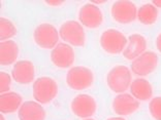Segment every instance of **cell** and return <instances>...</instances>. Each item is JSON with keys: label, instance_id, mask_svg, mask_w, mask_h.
Instances as JSON below:
<instances>
[{"label": "cell", "instance_id": "obj_1", "mask_svg": "<svg viewBox=\"0 0 161 120\" xmlns=\"http://www.w3.org/2000/svg\"><path fill=\"white\" fill-rule=\"evenodd\" d=\"M131 80V70L124 65L115 66L107 75L108 86L116 93H124L128 88H130L132 82Z\"/></svg>", "mask_w": 161, "mask_h": 120}, {"label": "cell", "instance_id": "obj_2", "mask_svg": "<svg viewBox=\"0 0 161 120\" xmlns=\"http://www.w3.org/2000/svg\"><path fill=\"white\" fill-rule=\"evenodd\" d=\"M34 100L39 104L51 103L58 93V84L51 77H39L32 86Z\"/></svg>", "mask_w": 161, "mask_h": 120}, {"label": "cell", "instance_id": "obj_3", "mask_svg": "<svg viewBox=\"0 0 161 120\" xmlns=\"http://www.w3.org/2000/svg\"><path fill=\"white\" fill-rule=\"evenodd\" d=\"M94 74L91 69L85 66L70 68L66 74V83L71 89L83 90L93 84Z\"/></svg>", "mask_w": 161, "mask_h": 120}, {"label": "cell", "instance_id": "obj_4", "mask_svg": "<svg viewBox=\"0 0 161 120\" xmlns=\"http://www.w3.org/2000/svg\"><path fill=\"white\" fill-rule=\"evenodd\" d=\"M59 35L67 42L69 45H74L78 47H82L86 43V34L85 30L76 21H66L61 25L59 29Z\"/></svg>", "mask_w": 161, "mask_h": 120}, {"label": "cell", "instance_id": "obj_5", "mask_svg": "<svg viewBox=\"0 0 161 120\" xmlns=\"http://www.w3.org/2000/svg\"><path fill=\"white\" fill-rule=\"evenodd\" d=\"M100 45L105 52L118 54L124 52L127 46V38L122 32L116 29H108L100 36Z\"/></svg>", "mask_w": 161, "mask_h": 120}, {"label": "cell", "instance_id": "obj_6", "mask_svg": "<svg viewBox=\"0 0 161 120\" xmlns=\"http://www.w3.org/2000/svg\"><path fill=\"white\" fill-rule=\"evenodd\" d=\"M59 31L52 24L43 23L35 28L33 33L34 42L42 48L53 49L59 41Z\"/></svg>", "mask_w": 161, "mask_h": 120}, {"label": "cell", "instance_id": "obj_7", "mask_svg": "<svg viewBox=\"0 0 161 120\" xmlns=\"http://www.w3.org/2000/svg\"><path fill=\"white\" fill-rule=\"evenodd\" d=\"M112 17L120 24H130L137 18V9L134 3L127 0L116 1L111 8Z\"/></svg>", "mask_w": 161, "mask_h": 120}, {"label": "cell", "instance_id": "obj_8", "mask_svg": "<svg viewBox=\"0 0 161 120\" xmlns=\"http://www.w3.org/2000/svg\"><path fill=\"white\" fill-rule=\"evenodd\" d=\"M71 111L80 118H89L96 112L97 104L93 97L82 93L76 96L70 104Z\"/></svg>", "mask_w": 161, "mask_h": 120}, {"label": "cell", "instance_id": "obj_9", "mask_svg": "<svg viewBox=\"0 0 161 120\" xmlns=\"http://www.w3.org/2000/svg\"><path fill=\"white\" fill-rule=\"evenodd\" d=\"M158 64V57L153 52H145L132 61L131 71L137 76H147L155 71Z\"/></svg>", "mask_w": 161, "mask_h": 120}, {"label": "cell", "instance_id": "obj_10", "mask_svg": "<svg viewBox=\"0 0 161 120\" xmlns=\"http://www.w3.org/2000/svg\"><path fill=\"white\" fill-rule=\"evenodd\" d=\"M79 20L83 26L89 29H96L101 26L103 22V14L100 8L93 3H86L80 7Z\"/></svg>", "mask_w": 161, "mask_h": 120}, {"label": "cell", "instance_id": "obj_11", "mask_svg": "<svg viewBox=\"0 0 161 120\" xmlns=\"http://www.w3.org/2000/svg\"><path fill=\"white\" fill-rule=\"evenodd\" d=\"M51 61L58 68H69L75 62V50L66 43H58L51 52Z\"/></svg>", "mask_w": 161, "mask_h": 120}, {"label": "cell", "instance_id": "obj_12", "mask_svg": "<svg viewBox=\"0 0 161 120\" xmlns=\"http://www.w3.org/2000/svg\"><path fill=\"white\" fill-rule=\"evenodd\" d=\"M140 108V103L133 96L128 93H119L113 101V110L120 116H127L134 113Z\"/></svg>", "mask_w": 161, "mask_h": 120}, {"label": "cell", "instance_id": "obj_13", "mask_svg": "<svg viewBox=\"0 0 161 120\" xmlns=\"http://www.w3.org/2000/svg\"><path fill=\"white\" fill-rule=\"evenodd\" d=\"M35 69L30 61H19L14 63L12 71V77L20 84H29L33 81Z\"/></svg>", "mask_w": 161, "mask_h": 120}, {"label": "cell", "instance_id": "obj_14", "mask_svg": "<svg viewBox=\"0 0 161 120\" xmlns=\"http://www.w3.org/2000/svg\"><path fill=\"white\" fill-rule=\"evenodd\" d=\"M147 40L141 34H132L128 37V44L123 52V56L128 61H133L146 52Z\"/></svg>", "mask_w": 161, "mask_h": 120}, {"label": "cell", "instance_id": "obj_15", "mask_svg": "<svg viewBox=\"0 0 161 120\" xmlns=\"http://www.w3.org/2000/svg\"><path fill=\"white\" fill-rule=\"evenodd\" d=\"M18 117L20 120H46L47 113L37 102L27 101L20 107Z\"/></svg>", "mask_w": 161, "mask_h": 120}, {"label": "cell", "instance_id": "obj_16", "mask_svg": "<svg viewBox=\"0 0 161 120\" xmlns=\"http://www.w3.org/2000/svg\"><path fill=\"white\" fill-rule=\"evenodd\" d=\"M23 104V99L19 93L9 92L0 94V112L2 114L14 113L19 110Z\"/></svg>", "mask_w": 161, "mask_h": 120}, {"label": "cell", "instance_id": "obj_17", "mask_svg": "<svg viewBox=\"0 0 161 120\" xmlns=\"http://www.w3.org/2000/svg\"><path fill=\"white\" fill-rule=\"evenodd\" d=\"M19 56V46L14 40H6L0 43V64L9 66L17 61Z\"/></svg>", "mask_w": 161, "mask_h": 120}, {"label": "cell", "instance_id": "obj_18", "mask_svg": "<svg viewBox=\"0 0 161 120\" xmlns=\"http://www.w3.org/2000/svg\"><path fill=\"white\" fill-rule=\"evenodd\" d=\"M130 92L138 101H148L153 97V87L148 80L137 78L131 82Z\"/></svg>", "mask_w": 161, "mask_h": 120}, {"label": "cell", "instance_id": "obj_19", "mask_svg": "<svg viewBox=\"0 0 161 120\" xmlns=\"http://www.w3.org/2000/svg\"><path fill=\"white\" fill-rule=\"evenodd\" d=\"M158 18L157 7L150 3L142 5L137 9V19L144 25H153Z\"/></svg>", "mask_w": 161, "mask_h": 120}, {"label": "cell", "instance_id": "obj_20", "mask_svg": "<svg viewBox=\"0 0 161 120\" xmlns=\"http://www.w3.org/2000/svg\"><path fill=\"white\" fill-rule=\"evenodd\" d=\"M17 34V28L12 21L5 18L0 19V39L1 41H6L9 38H13Z\"/></svg>", "mask_w": 161, "mask_h": 120}, {"label": "cell", "instance_id": "obj_21", "mask_svg": "<svg viewBox=\"0 0 161 120\" xmlns=\"http://www.w3.org/2000/svg\"><path fill=\"white\" fill-rule=\"evenodd\" d=\"M150 114L154 119L161 120V97H156L149 103Z\"/></svg>", "mask_w": 161, "mask_h": 120}, {"label": "cell", "instance_id": "obj_22", "mask_svg": "<svg viewBox=\"0 0 161 120\" xmlns=\"http://www.w3.org/2000/svg\"><path fill=\"white\" fill-rule=\"evenodd\" d=\"M10 83H12V77L6 72H0V92L1 93L8 92L10 88Z\"/></svg>", "mask_w": 161, "mask_h": 120}, {"label": "cell", "instance_id": "obj_23", "mask_svg": "<svg viewBox=\"0 0 161 120\" xmlns=\"http://www.w3.org/2000/svg\"><path fill=\"white\" fill-rule=\"evenodd\" d=\"M46 3L51 6H59L63 4L64 1L63 0H59V1H51V0H47V1H46Z\"/></svg>", "mask_w": 161, "mask_h": 120}, {"label": "cell", "instance_id": "obj_24", "mask_svg": "<svg viewBox=\"0 0 161 120\" xmlns=\"http://www.w3.org/2000/svg\"><path fill=\"white\" fill-rule=\"evenodd\" d=\"M156 47L157 49L159 50V52H161V33L157 36V39H156Z\"/></svg>", "mask_w": 161, "mask_h": 120}, {"label": "cell", "instance_id": "obj_25", "mask_svg": "<svg viewBox=\"0 0 161 120\" xmlns=\"http://www.w3.org/2000/svg\"><path fill=\"white\" fill-rule=\"evenodd\" d=\"M153 5H155L156 7H160L161 8V0H154V1H153Z\"/></svg>", "mask_w": 161, "mask_h": 120}, {"label": "cell", "instance_id": "obj_26", "mask_svg": "<svg viewBox=\"0 0 161 120\" xmlns=\"http://www.w3.org/2000/svg\"><path fill=\"white\" fill-rule=\"evenodd\" d=\"M107 120H126V119H124L122 117H112V118H108Z\"/></svg>", "mask_w": 161, "mask_h": 120}, {"label": "cell", "instance_id": "obj_27", "mask_svg": "<svg viewBox=\"0 0 161 120\" xmlns=\"http://www.w3.org/2000/svg\"><path fill=\"white\" fill-rule=\"evenodd\" d=\"M93 4H103V3H105V1H92Z\"/></svg>", "mask_w": 161, "mask_h": 120}, {"label": "cell", "instance_id": "obj_28", "mask_svg": "<svg viewBox=\"0 0 161 120\" xmlns=\"http://www.w3.org/2000/svg\"><path fill=\"white\" fill-rule=\"evenodd\" d=\"M0 120H5V118H4V116H3V114L0 115Z\"/></svg>", "mask_w": 161, "mask_h": 120}, {"label": "cell", "instance_id": "obj_29", "mask_svg": "<svg viewBox=\"0 0 161 120\" xmlns=\"http://www.w3.org/2000/svg\"><path fill=\"white\" fill-rule=\"evenodd\" d=\"M85 120H94V119H91V118H86Z\"/></svg>", "mask_w": 161, "mask_h": 120}]
</instances>
